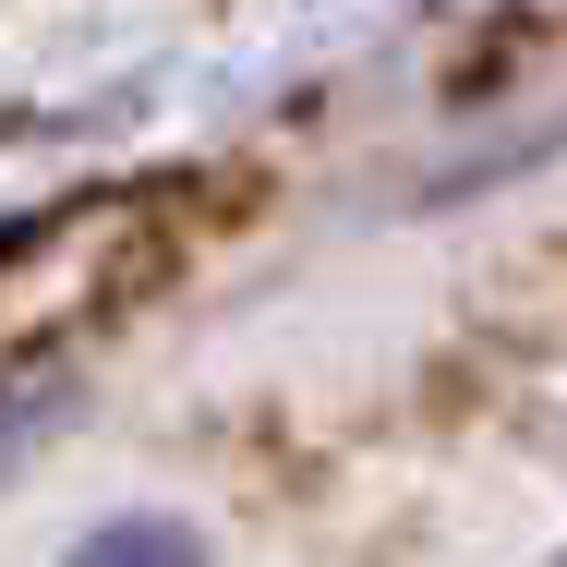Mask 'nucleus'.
I'll use <instances>...</instances> for the list:
<instances>
[{
    "mask_svg": "<svg viewBox=\"0 0 567 567\" xmlns=\"http://www.w3.org/2000/svg\"><path fill=\"white\" fill-rule=\"evenodd\" d=\"M73 567H206V544H194L182 519H110Z\"/></svg>",
    "mask_w": 567,
    "mask_h": 567,
    "instance_id": "1",
    "label": "nucleus"
}]
</instances>
